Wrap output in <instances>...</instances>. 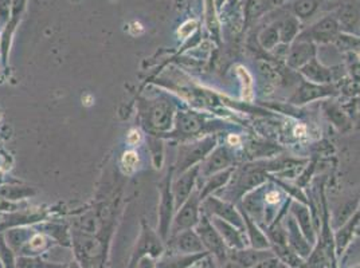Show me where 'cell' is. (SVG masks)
Segmentation results:
<instances>
[{"label": "cell", "instance_id": "cell-1", "mask_svg": "<svg viewBox=\"0 0 360 268\" xmlns=\"http://www.w3.org/2000/svg\"><path fill=\"white\" fill-rule=\"evenodd\" d=\"M165 253V240L160 238V235L156 231H153L148 224L143 222L141 231L136 241L128 268H135L137 262L146 256L158 259V257H162Z\"/></svg>", "mask_w": 360, "mask_h": 268}, {"label": "cell", "instance_id": "cell-2", "mask_svg": "<svg viewBox=\"0 0 360 268\" xmlns=\"http://www.w3.org/2000/svg\"><path fill=\"white\" fill-rule=\"evenodd\" d=\"M217 148V137H206L193 144L181 145L178 153L176 169L179 173L188 170L198 163L203 161Z\"/></svg>", "mask_w": 360, "mask_h": 268}, {"label": "cell", "instance_id": "cell-3", "mask_svg": "<svg viewBox=\"0 0 360 268\" xmlns=\"http://www.w3.org/2000/svg\"><path fill=\"white\" fill-rule=\"evenodd\" d=\"M195 231L202 240L206 251L212 253L221 263H225L227 260V246L222 236L219 235V232L217 231V228L214 227V224L209 220L207 215H203L200 217L199 223L196 224Z\"/></svg>", "mask_w": 360, "mask_h": 268}, {"label": "cell", "instance_id": "cell-4", "mask_svg": "<svg viewBox=\"0 0 360 268\" xmlns=\"http://www.w3.org/2000/svg\"><path fill=\"white\" fill-rule=\"evenodd\" d=\"M339 35H340V27L338 20L335 19V16L328 15L316 22L315 25L311 26L309 29L300 32L296 39L308 41L315 45L316 43L326 45V43H335Z\"/></svg>", "mask_w": 360, "mask_h": 268}, {"label": "cell", "instance_id": "cell-5", "mask_svg": "<svg viewBox=\"0 0 360 268\" xmlns=\"http://www.w3.org/2000/svg\"><path fill=\"white\" fill-rule=\"evenodd\" d=\"M200 204H202L200 194L194 191L191 196L186 200V203L180 207L179 212L176 213L175 219L172 220L169 238L178 235L186 229L195 228L196 224L199 223V220H200V216H199Z\"/></svg>", "mask_w": 360, "mask_h": 268}, {"label": "cell", "instance_id": "cell-6", "mask_svg": "<svg viewBox=\"0 0 360 268\" xmlns=\"http://www.w3.org/2000/svg\"><path fill=\"white\" fill-rule=\"evenodd\" d=\"M172 170L168 173L165 181L162 182L160 188V206H159V228L158 234L165 241L169 238L171 225H172V215L175 209V199L172 194V184H171Z\"/></svg>", "mask_w": 360, "mask_h": 268}, {"label": "cell", "instance_id": "cell-7", "mask_svg": "<svg viewBox=\"0 0 360 268\" xmlns=\"http://www.w3.org/2000/svg\"><path fill=\"white\" fill-rule=\"evenodd\" d=\"M336 3L333 16L340 31L355 34L360 27V0H332Z\"/></svg>", "mask_w": 360, "mask_h": 268}, {"label": "cell", "instance_id": "cell-8", "mask_svg": "<svg viewBox=\"0 0 360 268\" xmlns=\"http://www.w3.org/2000/svg\"><path fill=\"white\" fill-rule=\"evenodd\" d=\"M202 207L205 213H210L215 217H219L222 220H225L227 223L233 224L234 227H237L240 231H245V224L240 212L234 208V206H231L230 203H225L217 197H214L212 194L207 196L203 201H202Z\"/></svg>", "mask_w": 360, "mask_h": 268}, {"label": "cell", "instance_id": "cell-9", "mask_svg": "<svg viewBox=\"0 0 360 268\" xmlns=\"http://www.w3.org/2000/svg\"><path fill=\"white\" fill-rule=\"evenodd\" d=\"M203 161V164L199 165V172L203 177L209 179L212 175L231 168L234 157L227 148H215Z\"/></svg>", "mask_w": 360, "mask_h": 268}, {"label": "cell", "instance_id": "cell-10", "mask_svg": "<svg viewBox=\"0 0 360 268\" xmlns=\"http://www.w3.org/2000/svg\"><path fill=\"white\" fill-rule=\"evenodd\" d=\"M198 173H199V165H195V166L190 168L188 170L180 173L179 179L172 184L175 208L179 209L186 203V200L194 192Z\"/></svg>", "mask_w": 360, "mask_h": 268}, {"label": "cell", "instance_id": "cell-11", "mask_svg": "<svg viewBox=\"0 0 360 268\" xmlns=\"http://www.w3.org/2000/svg\"><path fill=\"white\" fill-rule=\"evenodd\" d=\"M316 58V45L308 41L296 39L288 51L286 63L293 70H300L308 62Z\"/></svg>", "mask_w": 360, "mask_h": 268}, {"label": "cell", "instance_id": "cell-12", "mask_svg": "<svg viewBox=\"0 0 360 268\" xmlns=\"http://www.w3.org/2000/svg\"><path fill=\"white\" fill-rule=\"evenodd\" d=\"M146 119L150 123V128L155 130L165 132L171 129L174 119V107L167 102H158L148 107Z\"/></svg>", "mask_w": 360, "mask_h": 268}, {"label": "cell", "instance_id": "cell-13", "mask_svg": "<svg viewBox=\"0 0 360 268\" xmlns=\"http://www.w3.org/2000/svg\"><path fill=\"white\" fill-rule=\"evenodd\" d=\"M172 253H207L195 229H186L178 235L169 238Z\"/></svg>", "mask_w": 360, "mask_h": 268}, {"label": "cell", "instance_id": "cell-14", "mask_svg": "<svg viewBox=\"0 0 360 268\" xmlns=\"http://www.w3.org/2000/svg\"><path fill=\"white\" fill-rule=\"evenodd\" d=\"M209 255V253H171L169 255H163L162 257H159V260L156 262V268H191Z\"/></svg>", "mask_w": 360, "mask_h": 268}, {"label": "cell", "instance_id": "cell-15", "mask_svg": "<svg viewBox=\"0 0 360 268\" xmlns=\"http://www.w3.org/2000/svg\"><path fill=\"white\" fill-rule=\"evenodd\" d=\"M286 235H288V246L297 253L300 257L305 259L312 253V244L301 232L300 227L295 219H289L286 224Z\"/></svg>", "mask_w": 360, "mask_h": 268}, {"label": "cell", "instance_id": "cell-16", "mask_svg": "<svg viewBox=\"0 0 360 268\" xmlns=\"http://www.w3.org/2000/svg\"><path fill=\"white\" fill-rule=\"evenodd\" d=\"M333 91L335 89L330 85H317L312 82H302L299 90L290 98V101L297 105L307 104L314 100L332 95V94H335Z\"/></svg>", "mask_w": 360, "mask_h": 268}, {"label": "cell", "instance_id": "cell-17", "mask_svg": "<svg viewBox=\"0 0 360 268\" xmlns=\"http://www.w3.org/2000/svg\"><path fill=\"white\" fill-rule=\"evenodd\" d=\"M300 73L308 81H311L312 83H317V85H328L335 78V70L330 67H326L316 58L308 62L305 66H302Z\"/></svg>", "mask_w": 360, "mask_h": 268}, {"label": "cell", "instance_id": "cell-18", "mask_svg": "<svg viewBox=\"0 0 360 268\" xmlns=\"http://www.w3.org/2000/svg\"><path fill=\"white\" fill-rule=\"evenodd\" d=\"M211 223L214 224V227L217 228V231L219 232V235L224 239L226 246L234 250H243L245 248V240L240 235V229L237 227H234L233 224L227 223L225 220L219 219V217H212Z\"/></svg>", "mask_w": 360, "mask_h": 268}, {"label": "cell", "instance_id": "cell-19", "mask_svg": "<svg viewBox=\"0 0 360 268\" xmlns=\"http://www.w3.org/2000/svg\"><path fill=\"white\" fill-rule=\"evenodd\" d=\"M274 253L269 250H236L231 264L238 268H253L265 259L273 257Z\"/></svg>", "mask_w": 360, "mask_h": 268}, {"label": "cell", "instance_id": "cell-20", "mask_svg": "<svg viewBox=\"0 0 360 268\" xmlns=\"http://www.w3.org/2000/svg\"><path fill=\"white\" fill-rule=\"evenodd\" d=\"M292 213L295 216V220L299 224L301 232L304 234V236L308 239V241L314 246L316 243V231L312 224V217H311V212L302 204H293L292 207Z\"/></svg>", "mask_w": 360, "mask_h": 268}, {"label": "cell", "instance_id": "cell-21", "mask_svg": "<svg viewBox=\"0 0 360 268\" xmlns=\"http://www.w3.org/2000/svg\"><path fill=\"white\" fill-rule=\"evenodd\" d=\"M205 128L203 121L196 117L195 114L191 113H178L176 117V130L175 134L179 135H184V137H191V135H196L200 133Z\"/></svg>", "mask_w": 360, "mask_h": 268}, {"label": "cell", "instance_id": "cell-22", "mask_svg": "<svg viewBox=\"0 0 360 268\" xmlns=\"http://www.w3.org/2000/svg\"><path fill=\"white\" fill-rule=\"evenodd\" d=\"M51 246H53V239L49 238L47 235H44V234H32L18 253L20 256L37 257L41 253L47 251Z\"/></svg>", "mask_w": 360, "mask_h": 268}, {"label": "cell", "instance_id": "cell-23", "mask_svg": "<svg viewBox=\"0 0 360 268\" xmlns=\"http://www.w3.org/2000/svg\"><path fill=\"white\" fill-rule=\"evenodd\" d=\"M359 222L360 207L356 209V212L354 213V216L349 217V219L345 222V225L339 229V232H338L336 236H335V248H336V253H338V255L343 253V251L347 248V246L349 244V241H351V239H352V235H354V232H355V229H356V225L359 224Z\"/></svg>", "mask_w": 360, "mask_h": 268}, {"label": "cell", "instance_id": "cell-24", "mask_svg": "<svg viewBox=\"0 0 360 268\" xmlns=\"http://www.w3.org/2000/svg\"><path fill=\"white\" fill-rule=\"evenodd\" d=\"M240 215H242L243 224H245V231L249 235V240H250L252 247L255 248V250H269V240L262 234V231L255 225L253 219L248 215V212L242 210Z\"/></svg>", "mask_w": 360, "mask_h": 268}, {"label": "cell", "instance_id": "cell-25", "mask_svg": "<svg viewBox=\"0 0 360 268\" xmlns=\"http://www.w3.org/2000/svg\"><path fill=\"white\" fill-rule=\"evenodd\" d=\"M280 41L284 45H290L296 41L300 31V20L296 16H286L283 22L278 23Z\"/></svg>", "mask_w": 360, "mask_h": 268}, {"label": "cell", "instance_id": "cell-26", "mask_svg": "<svg viewBox=\"0 0 360 268\" xmlns=\"http://www.w3.org/2000/svg\"><path fill=\"white\" fill-rule=\"evenodd\" d=\"M233 172H234V168L231 166V168H229V169H225V170H222V172H219V173H217V175H212L211 177H209V181H207V184L205 185V188L202 189V192H200V200L203 201L207 196H210L214 191H217V189H219V188H222L224 185H226L227 182H229V180L231 179V175H233Z\"/></svg>", "mask_w": 360, "mask_h": 268}, {"label": "cell", "instance_id": "cell-27", "mask_svg": "<svg viewBox=\"0 0 360 268\" xmlns=\"http://www.w3.org/2000/svg\"><path fill=\"white\" fill-rule=\"evenodd\" d=\"M258 42L261 47L266 51L274 50L280 41V29H278V23L277 25H271L269 27L264 29L258 35Z\"/></svg>", "mask_w": 360, "mask_h": 268}, {"label": "cell", "instance_id": "cell-28", "mask_svg": "<svg viewBox=\"0 0 360 268\" xmlns=\"http://www.w3.org/2000/svg\"><path fill=\"white\" fill-rule=\"evenodd\" d=\"M319 3L320 0H293L292 3L293 14L299 20L309 19L315 14Z\"/></svg>", "mask_w": 360, "mask_h": 268}, {"label": "cell", "instance_id": "cell-29", "mask_svg": "<svg viewBox=\"0 0 360 268\" xmlns=\"http://www.w3.org/2000/svg\"><path fill=\"white\" fill-rule=\"evenodd\" d=\"M237 73L240 75V81H242V88H243V98L246 100H252L253 98V81H252V75L249 74V72L240 66Z\"/></svg>", "mask_w": 360, "mask_h": 268}, {"label": "cell", "instance_id": "cell-30", "mask_svg": "<svg viewBox=\"0 0 360 268\" xmlns=\"http://www.w3.org/2000/svg\"><path fill=\"white\" fill-rule=\"evenodd\" d=\"M258 70L261 72V74L264 75L269 82L273 83H280L281 81V74L278 70H276L269 62H264V60H259L258 62Z\"/></svg>", "mask_w": 360, "mask_h": 268}, {"label": "cell", "instance_id": "cell-31", "mask_svg": "<svg viewBox=\"0 0 360 268\" xmlns=\"http://www.w3.org/2000/svg\"><path fill=\"white\" fill-rule=\"evenodd\" d=\"M330 119L333 121V123L339 128H345V125L349 123V121L347 119L345 113L338 107V106H330V109L327 110Z\"/></svg>", "mask_w": 360, "mask_h": 268}, {"label": "cell", "instance_id": "cell-32", "mask_svg": "<svg viewBox=\"0 0 360 268\" xmlns=\"http://www.w3.org/2000/svg\"><path fill=\"white\" fill-rule=\"evenodd\" d=\"M121 164L122 168L127 170V172H134L136 169V166L139 164V154L135 152H127L124 153L122 156V160H121Z\"/></svg>", "mask_w": 360, "mask_h": 268}, {"label": "cell", "instance_id": "cell-33", "mask_svg": "<svg viewBox=\"0 0 360 268\" xmlns=\"http://www.w3.org/2000/svg\"><path fill=\"white\" fill-rule=\"evenodd\" d=\"M264 10H265V0H249L248 1L246 14L249 19L259 15Z\"/></svg>", "mask_w": 360, "mask_h": 268}, {"label": "cell", "instance_id": "cell-34", "mask_svg": "<svg viewBox=\"0 0 360 268\" xmlns=\"http://www.w3.org/2000/svg\"><path fill=\"white\" fill-rule=\"evenodd\" d=\"M195 20H188V22H186V23L180 27L179 35L181 38H188V36L193 34V31L195 30Z\"/></svg>", "mask_w": 360, "mask_h": 268}, {"label": "cell", "instance_id": "cell-35", "mask_svg": "<svg viewBox=\"0 0 360 268\" xmlns=\"http://www.w3.org/2000/svg\"><path fill=\"white\" fill-rule=\"evenodd\" d=\"M135 268H156V259L146 256L137 262Z\"/></svg>", "mask_w": 360, "mask_h": 268}, {"label": "cell", "instance_id": "cell-36", "mask_svg": "<svg viewBox=\"0 0 360 268\" xmlns=\"http://www.w3.org/2000/svg\"><path fill=\"white\" fill-rule=\"evenodd\" d=\"M349 70H351V75L354 76L355 82H360V60H354L349 65Z\"/></svg>", "mask_w": 360, "mask_h": 268}, {"label": "cell", "instance_id": "cell-37", "mask_svg": "<svg viewBox=\"0 0 360 268\" xmlns=\"http://www.w3.org/2000/svg\"><path fill=\"white\" fill-rule=\"evenodd\" d=\"M278 200H280V194H277L276 191H271V192L266 194V201L269 204H276V203H278Z\"/></svg>", "mask_w": 360, "mask_h": 268}, {"label": "cell", "instance_id": "cell-38", "mask_svg": "<svg viewBox=\"0 0 360 268\" xmlns=\"http://www.w3.org/2000/svg\"><path fill=\"white\" fill-rule=\"evenodd\" d=\"M139 141H140V134H139V132H136V130H132L129 135H128V142L131 145H136Z\"/></svg>", "mask_w": 360, "mask_h": 268}, {"label": "cell", "instance_id": "cell-39", "mask_svg": "<svg viewBox=\"0 0 360 268\" xmlns=\"http://www.w3.org/2000/svg\"><path fill=\"white\" fill-rule=\"evenodd\" d=\"M8 0H0V14L6 15L8 13Z\"/></svg>", "mask_w": 360, "mask_h": 268}, {"label": "cell", "instance_id": "cell-40", "mask_svg": "<svg viewBox=\"0 0 360 268\" xmlns=\"http://www.w3.org/2000/svg\"><path fill=\"white\" fill-rule=\"evenodd\" d=\"M295 134L297 135V137H301V135H304L305 134V126H297L296 129H295Z\"/></svg>", "mask_w": 360, "mask_h": 268}, {"label": "cell", "instance_id": "cell-41", "mask_svg": "<svg viewBox=\"0 0 360 268\" xmlns=\"http://www.w3.org/2000/svg\"><path fill=\"white\" fill-rule=\"evenodd\" d=\"M66 268H82V266L77 260H75V262H70L69 264H66Z\"/></svg>", "mask_w": 360, "mask_h": 268}, {"label": "cell", "instance_id": "cell-42", "mask_svg": "<svg viewBox=\"0 0 360 268\" xmlns=\"http://www.w3.org/2000/svg\"><path fill=\"white\" fill-rule=\"evenodd\" d=\"M238 141H240L238 137H230V138H229V142H230V144H237Z\"/></svg>", "mask_w": 360, "mask_h": 268}, {"label": "cell", "instance_id": "cell-43", "mask_svg": "<svg viewBox=\"0 0 360 268\" xmlns=\"http://www.w3.org/2000/svg\"><path fill=\"white\" fill-rule=\"evenodd\" d=\"M0 268H4V266H3V262H1V259H0Z\"/></svg>", "mask_w": 360, "mask_h": 268}, {"label": "cell", "instance_id": "cell-44", "mask_svg": "<svg viewBox=\"0 0 360 268\" xmlns=\"http://www.w3.org/2000/svg\"><path fill=\"white\" fill-rule=\"evenodd\" d=\"M320 1H332V0H320Z\"/></svg>", "mask_w": 360, "mask_h": 268}]
</instances>
